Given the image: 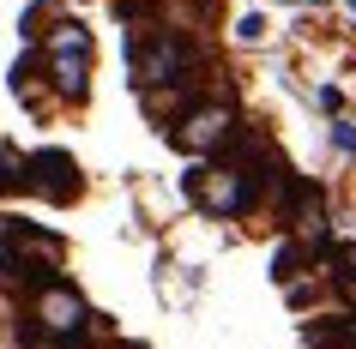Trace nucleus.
I'll return each mask as SVG.
<instances>
[{"instance_id": "6", "label": "nucleus", "mask_w": 356, "mask_h": 349, "mask_svg": "<svg viewBox=\"0 0 356 349\" xmlns=\"http://www.w3.org/2000/svg\"><path fill=\"white\" fill-rule=\"evenodd\" d=\"M42 73L60 103H85V91H91V55H42Z\"/></svg>"}, {"instance_id": "8", "label": "nucleus", "mask_w": 356, "mask_h": 349, "mask_svg": "<svg viewBox=\"0 0 356 349\" xmlns=\"http://www.w3.org/2000/svg\"><path fill=\"white\" fill-rule=\"evenodd\" d=\"M320 271H326V283H356V241H332Z\"/></svg>"}, {"instance_id": "12", "label": "nucleus", "mask_w": 356, "mask_h": 349, "mask_svg": "<svg viewBox=\"0 0 356 349\" xmlns=\"http://www.w3.org/2000/svg\"><path fill=\"white\" fill-rule=\"evenodd\" d=\"M314 109L320 114H338V109H344V91H338V85H320V91H314Z\"/></svg>"}, {"instance_id": "14", "label": "nucleus", "mask_w": 356, "mask_h": 349, "mask_svg": "<svg viewBox=\"0 0 356 349\" xmlns=\"http://www.w3.org/2000/svg\"><path fill=\"white\" fill-rule=\"evenodd\" d=\"M97 349H139V343H121V337H115V343H97Z\"/></svg>"}, {"instance_id": "4", "label": "nucleus", "mask_w": 356, "mask_h": 349, "mask_svg": "<svg viewBox=\"0 0 356 349\" xmlns=\"http://www.w3.org/2000/svg\"><path fill=\"white\" fill-rule=\"evenodd\" d=\"M242 139V114L229 96H200L175 127H169V145L193 157V163H211V157H229V145Z\"/></svg>"}, {"instance_id": "9", "label": "nucleus", "mask_w": 356, "mask_h": 349, "mask_svg": "<svg viewBox=\"0 0 356 349\" xmlns=\"http://www.w3.org/2000/svg\"><path fill=\"white\" fill-rule=\"evenodd\" d=\"M6 193H24V157L0 145V199H6Z\"/></svg>"}, {"instance_id": "3", "label": "nucleus", "mask_w": 356, "mask_h": 349, "mask_svg": "<svg viewBox=\"0 0 356 349\" xmlns=\"http://www.w3.org/2000/svg\"><path fill=\"white\" fill-rule=\"evenodd\" d=\"M181 193L200 217H218V223H236L248 211H260V187L236 157H211V163H193L181 175Z\"/></svg>"}, {"instance_id": "2", "label": "nucleus", "mask_w": 356, "mask_h": 349, "mask_svg": "<svg viewBox=\"0 0 356 349\" xmlns=\"http://www.w3.org/2000/svg\"><path fill=\"white\" fill-rule=\"evenodd\" d=\"M127 67L139 91H163V85H193V67H200V49H193L188 31L175 24H139L127 31Z\"/></svg>"}, {"instance_id": "7", "label": "nucleus", "mask_w": 356, "mask_h": 349, "mask_svg": "<svg viewBox=\"0 0 356 349\" xmlns=\"http://www.w3.org/2000/svg\"><path fill=\"white\" fill-rule=\"evenodd\" d=\"M42 55H91V31L79 19H55L42 31Z\"/></svg>"}, {"instance_id": "1", "label": "nucleus", "mask_w": 356, "mask_h": 349, "mask_svg": "<svg viewBox=\"0 0 356 349\" xmlns=\"http://www.w3.org/2000/svg\"><path fill=\"white\" fill-rule=\"evenodd\" d=\"M91 301L67 283V277H49L42 289L24 295V319H19V343L24 349H73L85 331H91Z\"/></svg>"}, {"instance_id": "10", "label": "nucleus", "mask_w": 356, "mask_h": 349, "mask_svg": "<svg viewBox=\"0 0 356 349\" xmlns=\"http://www.w3.org/2000/svg\"><path fill=\"white\" fill-rule=\"evenodd\" d=\"M326 139H332V151H338V157H356V121H344V114H338Z\"/></svg>"}, {"instance_id": "11", "label": "nucleus", "mask_w": 356, "mask_h": 349, "mask_svg": "<svg viewBox=\"0 0 356 349\" xmlns=\"http://www.w3.org/2000/svg\"><path fill=\"white\" fill-rule=\"evenodd\" d=\"M236 42H242V49L266 42V19H260V12H242V19H236Z\"/></svg>"}, {"instance_id": "5", "label": "nucleus", "mask_w": 356, "mask_h": 349, "mask_svg": "<svg viewBox=\"0 0 356 349\" xmlns=\"http://www.w3.org/2000/svg\"><path fill=\"white\" fill-rule=\"evenodd\" d=\"M24 193H37V199H49V205H73L79 193H85V175H79L73 151H60V145L31 151V157H24Z\"/></svg>"}, {"instance_id": "13", "label": "nucleus", "mask_w": 356, "mask_h": 349, "mask_svg": "<svg viewBox=\"0 0 356 349\" xmlns=\"http://www.w3.org/2000/svg\"><path fill=\"white\" fill-rule=\"evenodd\" d=\"M278 6H326V0H278Z\"/></svg>"}, {"instance_id": "15", "label": "nucleus", "mask_w": 356, "mask_h": 349, "mask_svg": "<svg viewBox=\"0 0 356 349\" xmlns=\"http://www.w3.org/2000/svg\"><path fill=\"white\" fill-rule=\"evenodd\" d=\"M350 12H356V0H350Z\"/></svg>"}]
</instances>
